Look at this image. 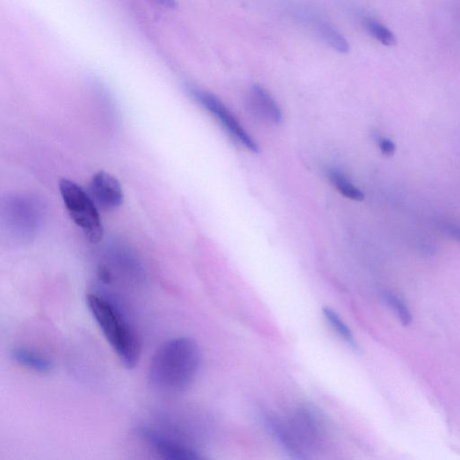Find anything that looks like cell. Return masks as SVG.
Instances as JSON below:
<instances>
[{"label": "cell", "mask_w": 460, "mask_h": 460, "mask_svg": "<svg viewBox=\"0 0 460 460\" xmlns=\"http://www.w3.org/2000/svg\"><path fill=\"white\" fill-rule=\"evenodd\" d=\"M201 359L195 341L187 337L168 340L156 350L150 362L149 383L161 392H183L195 383Z\"/></svg>", "instance_id": "1"}, {"label": "cell", "mask_w": 460, "mask_h": 460, "mask_svg": "<svg viewBox=\"0 0 460 460\" xmlns=\"http://www.w3.org/2000/svg\"><path fill=\"white\" fill-rule=\"evenodd\" d=\"M87 306L112 348L127 368L140 361V343L135 332L111 302L98 294H89Z\"/></svg>", "instance_id": "2"}, {"label": "cell", "mask_w": 460, "mask_h": 460, "mask_svg": "<svg viewBox=\"0 0 460 460\" xmlns=\"http://www.w3.org/2000/svg\"><path fill=\"white\" fill-rule=\"evenodd\" d=\"M45 218V206L36 197H8L1 206L2 232L20 242L33 239L42 230Z\"/></svg>", "instance_id": "3"}, {"label": "cell", "mask_w": 460, "mask_h": 460, "mask_svg": "<svg viewBox=\"0 0 460 460\" xmlns=\"http://www.w3.org/2000/svg\"><path fill=\"white\" fill-rule=\"evenodd\" d=\"M59 190L71 220L81 228L89 242H100L104 236V227L100 218L99 209L89 193L76 183L68 179L59 181Z\"/></svg>", "instance_id": "4"}, {"label": "cell", "mask_w": 460, "mask_h": 460, "mask_svg": "<svg viewBox=\"0 0 460 460\" xmlns=\"http://www.w3.org/2000/svg\"><path fill=\"white\" fill-rule=\"evenodd\" d=\"M191 94L193 98L202 107H205L218 121V124H221V127L226 131V133L232 138L235 142L253 153L258 152V145L255 140L244 129L232 112L228 110L226 105L217 96L206 92V91L197 89H191Z\"/></svg>", "instance_id": "5"}, {"label": "cell", "mask_w": 460, "mask_h": 460, "mask_svg": "<svg viewBox=\"0 0 460 460\" xmlns=\"http://www.w3.org/2000/svg\"><path fill=\"white\" fill-rule=\"evenodd\" d=\"M293 439L306 458L311 450L320 445L324 435L323 422L314 410L303 408L297 410L290 420L285 421Z\"/></svg>", "instance_id": "6"}, {"label": "cell", "mask_w": 460, "mask_h": 460, "mask_svg": "<svg viewBox=\"0 0 460 460\" xmlns=\"http://www.w3.org/2000/svg\"><path fill=\"white\" fill-rule=\"evenodd\" d=\"M139 435L148 446L162 458L170 460H197L202 456L195 447L149 427H142Z\"/></svg>", "instance_id": "7"}, {"label": "cell", "mask_w": 460, "mask_h": 460, "mask_svg": "<svg viewBox=\"0 0 460 460\" xmlns=\"http://www.w3.org/2000/svg\"><path fill=\"white\" fill-rule=\"evenodd\" d=\"M89 195L96 207L109 212L120 207L124 202V192L117 178L105 171L93 175Z\"/></svg>", "instance_id": "8"}, {"label": "cell", "mask_w": 460, "mask_h": 460, "mask_svg": "<svg viewBox=\"0 0 460 460\" xmlns=\"http://www.w3.org/2000/svg\"><path fill=\"white\" fill-rule=\"evenodd\" d=\"M249 98L253 110L265 120L274 124H280L283 120V112L279 105L264 87L258 84L253 86Z\"/></svg>", "instance_id": "9"}, {"label": "cell", "mask_w": 460, "mask_h": 460, "mask_svg": "<svg viewBox=\"0 0 460 460\" xmlns=\"http://www.w3.org/2000/svg\"><path fill=\"white\" fill-rule=\"evenodd\" d=\"M11 357L18 364L40 373L49 372L52 368V362L47 357L30 349L15 348L12 350Z\"/></svg>", "instance_id": "10"}, {"label": "cell", "mask_w": 460, "mask_h": 460, "mask_svg": "<svg viewBox=\"0 0 460 460\" xmlns=\"http://www.w3.org/2000/svg\"><path fill=\"white\" fill-rule=\"evenodd\" d=\"M328 177H329L332 184L336 187L338 192L346 198L359 202L364 199V195H363L362 191L357 188L355 184L342 172L337 170V169H331L328 172Z\"/></svg>", "instance_id": "11"}, {"label": "cell", "mask_w": 460, "mask_h": 460, "mask_svg": "<svg viewBox=\"0 0 460 460\" xmlns=\"http://www.w3.org/2000/svg\"><path fill=\"white\" fill-rule=\"evenodd\" d=\"M323 315L325 320L328 322L330 327L333 328L336 333L341 338H343L350 346H352L353 348L358 349V344H357L355 338L353 336L352 331H350L348 325L346 324V322L340 318V316L337 314L336 311H334L333 309L328 308V306H325L323 308Z\"/></svg>", "instance_id": "12"}, {"label": "cell", "mask_w": 460, "mask_h": 460, "mask_svg": "<svg viewBox=\"0 0 460 460\" xmlns=\"http://www.w3.org/2000/svg\"><path fill=\"white\" fill-rule=\"evenodd\" d=\"M317 28L319 34H321L325 42H327L332 48L342 53L349 52V43L343 38L342 34L337 32L334 27H332L328 24L322 23V22L320 23V22H319Z\"/></svg>", "instance_id": "13"}, {"label": "cell", "mask_w": 460, "mask_h": 460, "mask_svg": "<svg viewBox=\"0 0 460 460\" xmlns=\"http://www.w3.org/2000/svg\"><path fill=\"white\" fill-rule=\"evenodd\" d=\"M364 27L371 36H373L383 45L386 46L396 45L395 34L380 22L373 20V18L368 17L364 20Z\"/></svg>", "instance_id": "14"}, {"label": "cell", "mask_w": 460, "mask_h": 460, "mask_svg": "<svg viewBox=\"0 0 460 460\" xmlns=\"http://www.w3.org/2000/svg\"><path fill=\"white\" fill-rule=\"evenodd\" d=\"M385 300L396 313L397 317L403 325H409L412 323L411 312L401 299L395 294L387 292L385 294Z\"/></svg>", "instance_id": "15"}, {"label": "cell", "mask_w": 460, "mask_h": 460, "mask_svg": "<svg viewBox=\"0 0 460 460\" xmlns=\"http://www.w3.org/2000/svg\"><path fill=\"white\" fill-rule=\"evenodd\" d=\"M378 147H380L381 153H383L384 156H387V158L395 154L396 149L395 143H394L392 140L387 139V138H380V139L378 140Z\"/></svg>", "instance_id": "16"}, {"label": "cell", "mask_w": 460, "mask_h": 460, "mask_svg": "<svg viewBox=\"0 0 460 460\" xmlns=\"http://www.w3.org/2000/svg\"><path fill=\"white\" fill-rule=\"evenodd\" d=\"M444 230L446 231L449 236L457 240L460 241V226L452 223H444L443 225Z\"/></svg>", "instance_id": "17"}, {"label": "cell", "mask_w": 460, "mask_h": 460, "mask_svg": "<svg viewBox=\"0 0 460 460\" xmlns=\"http://www.w3.org/2000/svg\"><path fill=\"white\" fill-rule=\"evenodd\" d=\"M156 1H158L159 4L164 6V7L169 8H175L177 7V2H175V0H156Z\"/></svg>", "instance_id": "18"}]
</instances>
